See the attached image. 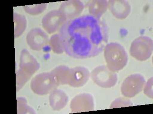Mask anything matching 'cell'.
<instances>
[{
  "label": "cell",
  "mask_w": 153,
  "mask_h": 114,
  "mask_svg": "<svg viewBox=\"0 0 153 114\" xmlns=\"http://www.w3.org/2000/svg\"><path fill=\"white\" fill-rule=\"evenodd\" d=\"M109 8L113 15L118 19H126L130 13L131 8L129 2L125 0L109 1Z\"/></svg>",
  "instance_id": "obj_6"
},
{
  "label": "cell",
  "mask_w": 153,
  "mask_h": 114,
  "mask_svg": "<svg viewBox=\"0 0 153 114\" xmlns=\"http://www.w3.org/2000/svg\"><path fill=\"white\" fill-rule=\"evenodd\" d=\"M91 77L97 85L104 88L114 87L118 80L117 74L104 66L95 69L91 73Z\"/></svg>",
  "instance_id": "obj_5"
},
{
  "label": "cell",
  "mask_w": 153,
  "mask_h": 114,
  "mask_svg": "<svg viewBox=\"0 0 153 114\" xmlns=\"http://www.w3.org/2000/svg\"><path fill=\"white\" fill-rule=\"evenodd\" d=\"M146 84L145 78L139 74L130 75L124 80L121 87L122 95L127 98L134 97L142 91Z\"/></svg>",
  "instance_id": "obj_4"
},
{
  "label": "cell",
  "mask_w": 153,
  "mask_h": 114,
  "mask_svg": "<svg viewBox=\"0 0 153 114\" xmlns=\"http://www.w3.org/2000/svg\"><path fill=\"white\" fill-rule=\"evenodd\" d=\"M114 103L117 104L115 107H128L133 105V104L130 100L125 99L124 97H120L114 101Z\"/></svg>",
  "instance_id": "obj_12"
},
{
  "label": "cell",
  "mask_w": 153,
  "mask_h": 114,
  "mask_svg": "<svg viewBox=\"0 0 153 114\" xmlns=\"http://www.w3.org/2000/svg\"><path fill=\"white\" fill-rule=\"evenodd\" d=\"M59 36L62 50L68 56L85 59L97 56L105 49L109 28L100 18L87 14L67 20Z\"/></svg>",
  "instance_id": "obj_1"
},
{
  "label": "cell",
  "mask_w": 153,
  "mask_h": 114,
  "mask_svg": "<svg viewBox=\"0 0 153 114\" xmlns=\"http://www.w3.org/2000/svg\"><path fill=\"white\" fill-rule=\"evenodd\" d=\"M83 5L79 1H67L64 2L60 8V11L67 19L77 17L81 12Z\"/></svg>",
  "instance_id": "obj_7"
},
{
  "label": "cell",
  "mask_w": 153,
  "mask_h": 114,
  "mask_svg": "<svg viewBox=\"0 0 153 114\" xmlns=\"http://www.w3.org/2000/svg\"><path fill=\"white\" fill-rule=\"evenodd\" d=\"M48 15L45 22L49 32H55L67 21L66 17L61 12L54 11Z\"/></svg>",
  "instance_id": "obj_8"
},
{
  "label": "cell",
  "mask_w": 153,
  "mask_h": 114,
  "mask_svg": "<svg viewBox=\"0 0 153 114\" xmlns=\"http://www.w3.org/2000/svg\"><path fill=\"white\" fill-rule=\"evenodd\" d=\"M91 6L97 8L90 7V12L91 15L100 18L102 14L106 10L107 2L106 1H94L91 4Z\"/></svg>",
  "instance_id": "obj_10"
},
{
  "label": "cell",
  "mask_w": 153,
  "mask_h": 114,
  "mask_svg": "<svg viewBox=\"0 0 153 114\" xmlns=\"http://www.w3.org/2000/svg\"><path fill=\"white\" fill-rule=\"evenodd\" d=\"M73 72L72 80L70 81V84L74 87L83 85L88 79V73L85 68H77Z\"/></svg>",
  "instance_id": "obj_9"
},
{
  "label": "cell",
  "mask_w": 153,
  "mask_h": 114,
  "mask_svg": "<svg viewBox=\"0 0 153 114\" xmlns=\"http://www.w3.org/2000/svg\"><path fill=\"white\" fill-rule=\"evenodd\" d=\"M153 50V41L151 38L142 36L132 42L130 53L138 61H143L150 58Z\"/></svg>",
  "instance_id": "obj_3"
},
{
  "label": "cell",
  "mask_w": 153,
  "mask_h": 114,
  "mask_svg": "<svg viewBox=\"0 0 153 114\" xmlns=\"http://www.w3.org/2000/svg\"><path fill=\"white\" fill-rule=\"evenodd\" d=\"M105 56L108 68L114 72L122 70L128 62V56L126 50L118 43H111L106 45Z\"/></svg>",
  "instance_id": "obj_2"
},
{
  "label": "cell",
  "mask_w": 153,
  "mask_h": 114,
  "mask_svg": "<svg viewBox=\"0 0 153 114\" xmlns=\"http://www.w3.org/2000/svg\"><path fill=\"white\" fill-rule=\"evenodd\" d=\"M145 87H143L144 94L151 99H153V77L148 80L147 83L145 84Z\"/></svg>",
  "instance_id": "obj_11"
}]
</instances>
